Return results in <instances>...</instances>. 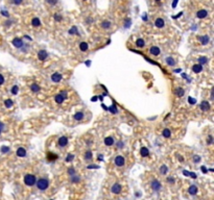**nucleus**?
Listing matches in <instances>:
<instances>
[{"label":"nucleus","mask_w":214,"mask_h":200,"mask_svg":"<svg viewBox=\"0 0 214 200\" xmlns=\"http://www.w3.org/2000/svg\"><path fill=\"white\" fill-rule=\"evenodd\" d=\"M3 82H4V77L2 74H0V86L3 85Z\"/></svg>","instance_id":"obj_41"},{"label":"nucleus","mask_w":214,"mask_h":200,"mask_svg":"<svg viewBox=\"0 0 214 200\" xmlns=\"http://www.w3.org/2000/svg\"><path fill=\"white\" fill-rule=\"evenodd\" d=\"M84 117H85L84 113H82V111H78V113H76V114L73 116V119L76 120V121H80V120L84 119Z\"/></svg>","instance_id":"obj_17"},{"label":"nucleus","mask_w":214,"mask_h":200,"mask_svg":"<svg viewBox=\"0 0 214 200\" xmlns=\"http://www.w3.org/2000/svg\"><path fill=\"white\" fill-rule=\"evenodd\" d=\"M176 94L178 97H183L184 94H185V92H184V90L182 89V88H178V89L176 90Z\"/></svg>","instance_id":"obj_26"},{"label":"nucleus","mask_w":214,"mask_h":200,"mask_svg":"<svg viewBox=\"0 0 214 200\" xmlns=\"http://www.w3.org/2000/svg\"><path fill=\"white\" fill-rule=\"evenodd\" d=\"M167 181H168V182H171V184H174V178L168 177V178H167Z\"/></svg>","instance_id":"obj_45"},{"label":"nucleus","mask_w":214,"mask_h":200,"mask_svg":"<svg viewBox=\"0 0 214 200\" xmlns=\"http://www.w3.org/2000/svg\"><path fill=\"white\" fill-rule=\"evenodd\" d=\"M188 100H190V102H191L192 104H193V103H195V101H194V99H193V98H189Z\"/></svg>","instance_id":"obj_51"},{"label":"nucleus","mask_w":214,"mask_h":200,"mask_svg":"<svg viewBox=\"0 0 214 200\" xmlns=\"http://www.w3.org/2000/svg\"><path fill=\"white\" fill-rule=\"evenodd\" d=\"M162 134H163V137H165V138H169L171 136V131L169 130V129L165 128L164 130H163V132H162Z\"/></svg>","instance_id":"obj_28"},{"label":"nucleus","mask_w":214,"mask_h":200,"mask_svg":"<svg viewBox=\"0 0 214 200\" xmlns=\"http://www.w3.org/2000/svg\"><path fill=\"white\" fill-rule=\"evenodd\" d=\"M67 144H68L67 137H61L58 141V145L60 147H65V146H67Z\"/></svg>","instance_id":"obj_6"},{"label":"nucleus","mask_w":214,"mask_h":200,"mask_svg":"<svg viewBox=\"0 0 214 200\" xmlns=\"http://www.w3.org/2000/svg\"><path fill=\"white\" fill-rule=\"evenodd\" d=\"M209 37L208 36H203V37H200V43L203 44V45H206V44H208L209 43Z\"/></svg>","instance_id":"obj_22"},{"label":"nucleus","mask_w":214,"mask_h":200,"mask_svg":"<svg viewBox=\"0 0 214 200\" xmlns=\"http://www.w3.org/2000/svg\"><path fill=\"white\" fill-rule=\"evenodd\" d=\"M152 190H154V191H159L160 189H161V184L158 181V180H154L152 182Z\"/></svg>","instance_id":"obj_11"},{"label":"nucleus","mask_w":214,"mask_h":200,"mask_svg":"<svg viewBox=\"0 0 214 200\" xmlns=\"http://www.w3.org/2000/svg\"><path fill=\"white\" fill-rule=\"evenodd\" d=\"M68 173H69L70 175H74V173H75L74 169H73V168H69V170H68Z\"/></svg>","instance_id":"obj_40"},{"label":"nucleus","mask_w":214,"mask_h":200,"mask_svg":"<svg viewBox=\"0 0 214 200\" xmlns=\"http://www.w3.org/2000/svg\"><path fill=\"white\" fill-rule=\"evenodd\" d=\"M12 44H13L16 48H21V47H23V45H24V42L19 38H15L13 41H12Z\"/></svg>","instance_id":"obj_3"},{"label":"nucleus","mask_w":214,"mask_h":200,"mask_svg":"<svg viewBox=\"0 0 214 200\" xmlns=\"http://www.w3.org/2000/svg\"><path fill=\"white\" fill-rule=\"evenodd\" d=\"M200 156H194V162L195 163H198V162H200Z\"/></svg>","instance_id":"obj_46"},{"label":"nucleus","mask_w":214,"mask_h":200,"mask_svg":"<svg viewBox=\"0 0 214 200\" xmlns=\"http://www.w3.org/2000/svg\"><path fill=\"white\" fill-rule=\"evenodd\" d=\"M124 163H126V160H124V157L122 155H118L115 157V165L118 167H122Z\"/></svg>","instance_id":"obj_4"},{"label":"nucleus","mask_w":214,"mask_h":200,"mask_svg":"<svg viewBox=\"0 0 214 200\" xmlns=\"http://www.w3.org/2000/svg\"><path fill=\"white\" fill-rule=\"evenodd\" d=\"M13 104H14L13 103V100H10V99H6L4 101V105L6 107H12V106H13Z\"/></svg>","instance_id":"obj_31"},{"label":"nucleus","mask_w":214,"mask_h":200,"mask_svg":"<svg viewBox=\"0 0 214 200\" xmlns=\"http://www.w3.org/2000/svg\"><path fill=\"white\" fill-rule=\"evenodd\" d=\"M154 25H156L158 28H162V27H164V25H165V22H164L163 19L158 18L156 21H154Z\"/></svg>","instance_id":"obj_14"},{"label":"nucleus","mask_w":214,"mask_h":200,"mask_svg":"<svg viewBox=\"0 0 214 200\" xmlns=\"http://www.w3.org/2000/svg\"><path fill=\"white\" fill-rule=\"evenodd\" d=\"M32 25L34 27H39L41 25V21L39 20V18H34L32 20Z\"/></svg>","instance_id":"obj_21"},{"label":"nucleus","mask_w":214,"mask_h":200,"mask_svg":"<svg viewBox=\"0 0 214 200\" xmlns=\"http://www.w3.org/2000/svg\"><path fill=\"white\" fill-rule=\"evenodd\" d=\"M61 79H62V74H60V73H53L51 75V80L53 82H58V81H61Z\"/></svg>","instance_id":"obj_9"},{"label":"nucleus","mask_w":214,"mask_h":200,"mask_svg":"<svg viewBox=\"0 0 214 200\" xmlns=\"http://www.w3.org/2000/svg\"><path fill=\"white\" fill-rule=\"evenodd\" d=\"M30 90H32L34 93H39V91H40V87H39L37 84H32V85L30 86Z\"/></svg>","instance_id":"obj_27"},{"label":"nucleus","mask_w":214,"mask_h":200,"mask_svg":"<svg viewBox=\"0 0 214 200\" xmlns=\"http://www.w3.org/2000/svg\"><path fill=\"white\" fill-rule=\"evenodd\" d=\"M8 150H10L8 147H2V148H1V151H2V152H8Z\"/></svg>","instance_id":"obj_43"},{"label":"nucleus","mask_w":214,"mask_h":200,"mask_svg":"<svg viewBox=\"0 0 214 200\" xmlns=\"http://www.w3.org/2000/svg\"><path fill=\"white\" fill-rule=\"evenodd\" d=\"M178 3V0H174V3H172V7H176Z\"/></svg>","instance_id":"obj_48"},{"label":"nucleus","mask_w":214,"mask_h":200,"mask_svg":"<svg viewBox=\"0 0 214 200\" xmlns=\"http://www.w3.org/2000/svg\"><path fill=\"white\" fill-rule=\"evenodd\" d=\"M200 108L203 111H208L210 109V104L209 102H207V101H203L200 103Z\"/></svg>","instance_id":"obj_13"},{"label":"nucleus","mask_w":214,"mask_h":200,"mask_svg":"<svg viewBox=\"0 0 214 200\" xmlns=\"http://www.w3.org/2000/svg\"><path fill=\"white\" fill-rule=\"evenodd\" d=\"M121 190H122V188H121V185H119V184H114L111 189L112 193H114V194H119L121 192Z\"/></svg>","instance_id":"obj_5"},{"label":"nucleus","mask_w":214,"mask_h":200,"mask_svg":"<svg viewBox=\"0 0 214 200\" xmlns=\"http://www.w3.org/2000/svg\"><path fill=\"white\" fill-rule=\"evenodd\" d=\"M36 184H37V187L39 190L44 191L49 187V180L46 178H40L38 181H36Z\"/></svg>","instance_id":"obj_1"},{"label":"nucleus","mask_w":214,"mask_h":200,"mask_svg":"<svg viewBox=\"0 0 214 200\" xmlns=\"http://www.w3.org/2000/svg\"><path fill=\"white\" fill-rule=\"evenodd\" d=\"M85 1H86V0H85Z\"/></svg>","instance_id":"obj_55"},{"label":"nucleus","mask_w":214,"mask_h":200,"mask_svg":"<svg viewBox=\"0 0 214 200\" xmlns=\"http://www.w3.org/2000/svg\"><path fill=\"white\" fill-rule=\"evenodd\" d=\"M88 48H89V46H88V44H87L86 42H82V43L80 44V49L82 52L87 51V50H88Z\"/></svg>","instance_id":"obj_24"},{"label":"nucleus","mask_w":214,"mask_h":200,"mask_svg":"<svg viewBox=\"0 0 214 200\" xmlns=\"http://www.w3.org/2000/svg\"><path fill=\"white\" fill-rule=\"evenodd\" d=\"M212 142H213V138L212 136H209L208 137V144H212Z\"/></svg>","instance_id":"obj_42"},{"label":"nucleus","mask_w":214,"mask_h":200,"mask_svg":"<svg viewBox=\"0 0 214 200\" xmlns=\"http://www.w3.org/2000/svg\"><path fill=\"white\" fill-rule=\"evenodd\" d=\"M198 62H200V65H205V64H207V62H208V58L207 57H205V56H200V58H198Z\"/></svg>","instance_id":"obj_30"},{"label":"nucleus","mask_w":214,"mask_h":200,"mask_svg":"<svg viewBox=\"0 0 214 200\" xmlns=\"http://www.w3.org/2000/svg\"><path fill=\"white\" fill-rule=\"evenodd\" d=\"M85 158H86V160H91V158H92V152H91V150H88L86 153H85Z\"/></svg>","instance_id":"obj_33"},{"label":"nucleus","mask_w":214,"mask_h":200,"mask_svg":"<svg viewBox=\"0 0 214 200\" xmlns=\"http://www.w3.org/2000/svg\"><path fill=\"white\" fill-rule=\"evenodd\" d=\"M202 171H203L204 173H206L207 172V169H205V167H202Z\"/></svg>","instance_id":"obj_52"},{"label":"nucleus","mask_w":214,"mask_h":200,"mask_svg":"<svg viewBox=\"0 0 214 200\" xmlns=\"http://www.w3.org/2000/svg\"><path fill=\"white\" fill-rule=\"evenodd\" d=\"M54 19H56V21H61V20H62V18H61L60 15H56V16H54Z\"/></svg>","instance_id":"obj_44"},{"label":"nucleus","mask_w":214,"mask_h":200,"mask_svg":"<svg viewBox=\"0 0 214 200\" xmlns=\"http://www.w3.org/2000/svg\"><path fill=\"white\" fill-rule=\"evenodd\" d=\"M207 16H208V13H207V10H205V9H200L196 13V17L200 18V19H204V18H206Z\"/></svg>","instance_id":"obj_10"},{"label":"nucleus","mask_w":214,"mask_h":200,"mask_svg":"<svg viewBox=\"0 0 214 200\" xmlns=\"http://www.w3.org/2000/svg\"><path fill=\"white\" fill-rule=\"evenodd\" d=\"M0 133H1V128H0Z\"/></svg>","instance_id":"obj_54"},{"label":"nucleus","mask_w":214,"mask_h":200,"mask_svg":"<svg viewBox=\"0 0 214 200\" xmlns=\"http://www.w3.org/2000/svg\"><path fill=\"white\" fill-rule=\"evenodd\" d=\"M46 1L48 2L49 4H51V5H54V4L58 3V0H46Z\"/></svg>","instance_id":"obj_38"},{"label":"nucleus","mask_w":214,"mask_h":200,"mask_svg":"<svg viewBox=\"0 0 214 200\" xmlns=\"http://www.w3.org/2000/svg\"><path fill=\"white\" fill-rule=\"evenodd\" d=\"M182 14H183V13H180V14H178L176 16H174V19H176V18H179V17H181V16H182Z\"/></svg>","instance_id":"obj_50"},{"label":"nucleus","mask_w":214,"mask_h":200,"mask_svg":"<svg viewBox=\"0 0 214 200\" xmlns=\"http://www.w3.org/2000/svg\"><path fill=\"white\" fill-rule=\"evenodd\" d=\"M93 168H98V166H94V165H92V166H88V169H93Z\"/></svg>","instance_id":"obj_49"},{"label":"nucleus","mask_w":214,"mask_h":200,"mask_svg":"<svg viewBox=\"0 0 214 200\" xmlns=\"http://www.w3.org/2000/svg\"><path fill=\"white\" fill-rule=\"evenodd\" d=\"M150 54H152V55H154V56H157V55H159V54H160V52H161V50H160L159 47H157V46H152V48L150 49Z\"/></svg>","instance_id":"obj_8"},{"label":"nucleus","mask_w":214,"mask_h":200,"mask_svg":"<svg viewBox=\"0 0 214 200\" xmlns=\"http://www.w3.org/2000/svg\"><path fill=\"white\" fill-rule=\"evenodd\" d=\"M113 144H114V139H113L112 137H106L104 139V145L106 146H112Z\"/></svg>","instance_id":"obj_19"},{"label":"nucleus","mask_w":214,"mask_h":200,"mask_svg":"<svg viewBox=\"0 0 214 200\" xmlns=\"http://www.w3.org/2000/svg\"><path fill=\"white\" fill-rule=\"evenodd\" d=\"M73 157H74V155L73 154H68L67 155V160H66V162H71L73 160Z\"/></svg>","instance_id":"obj_37"},{"label":"nucleus","mask_w":214,"mask_h":200,"mask_svg":"<svg viewBox=\"0 0 214 200\" xmlns=\"http://www.w3.org/2000/svg\"><path fill=\"white\" fill-rule=\"evenodd\" d=\"M198 189L196 186H191V187H189L188 193L190 194V195H195V194H198Z\"/></svg>","instance_id":"obj_15"},{"label":"nucleus","mask_w":214,"mask_h":200,"mask_svg":"<svg viewBox=\"0 0 214 200\" xmlns=\"http://www.w3.org/2000/svg\"><path fill=\"white\" fill-rule=\"evenodd\" d=\"M144 45H145V42H144L143 39H138L137 41H136V46L139 47V48H142V47H144Z\"/></svg>","instance_id":"obj_23"},{"label":"nucleus","mask_w":214,"mask_h":200,"mask_svg":"<svg viewBox=\"0 0 214 200\" xmlns=\"http://www.w3.org/2000/svg\"><path fill=\"white\" fill-rule=\"evenodd\" d=\"M54 100H56V103H63L64 102V100H65V98H64V96L62 95V94H58V95H56L54 96Z\"/></svg>","instance_id":"obj_18"},{"label":"nucleus","mask_w":214,"mask_h":200,"mask_svg":"<svg viewBox=\"0 0 214 200\" xmlns=\"http://www.w3.org/2000/svg\"><path fill=\"white\" fill-rule=\"evenodd\" d=\"M192 70H193L194 73H200V72H202V70H203V66L200 64H195V65H193Z\"/></svg>","instance_id":"obj_16"},{"label":"nucleus","mask_w":214,"mask_h":200,"mask_svg":"<svg viewBox=\"0 0 214 200\" xmlns=\"http://www.w3.org/2000/svg\"><path fill=\"white\" fill-rule=\"evenodd\" d=\"M14 3L15 4H20V3H22V0H14Z\"/></svg>","instance_id":"obj_47"},{"label":"nucleus","mask_w":214,"mask_h":200,"mask_svg":"<svg viewBox=\"0 0 214 200\" xmlns=\"http://www.w3.org/2000/svg\"><path fill=\"white\" fill-rule=\"evenodd\" d=\"M69 33H70V34H77V33H78V31H77V28H76L75 26H73L72 28H70Z\"/></svg>","instance_id":"obj_34"},{"label":"nucleus","mask_w":214,"mask_h":200,"mask_svg":"<svg viewBox=\"0 0 214 200\" xmlns=\"http://www.w3.org/2000/svg\"><path fill=\"white\" fill-rule=\"evenodd\" d=\"M160 171H161L162 174H166V173H167V171H168V169H167V167H166L165 165H163V166H161V169H160Z\"/></svg>","instance_id":"obj_35"},{"label":"nucleus","mask_w":214,"mask_h":200,"mask_svg":"<svg viewBox=\"0 0 214 200\" xmlns=\"http://www.w3.org/2000/svg\"><path fill=\"white\" fill-rule=\"evenodd\" d=\"M17 93H18V87H17V86H14L13 88H12V94L16 95Z\"/></svg>","instance_id":"obj_36"},{"label":"nucleus","mask_w":214,"mask_h":200,"mask_svg":"<svg viewBox=\"0 0 214 200\" xmlns=\"http://www.w3.org/2000/svg\"><path fill=\"white\" fill-rule=\"evenodd\" d=\"M36 181H37L36 176L32 175V174H26L24 176V184L26 186H28V187H32L36 184Z\"/></svg>","instance_id":"obj_2"},{"label":"nucleus","mask_w":214,"mask_h":200,"mask_svg":"<svg viewBox=\"0 0 214 200\" xmlns=\"http://www.w3.org/2000/svg\"><path fill=\"white\" fill-rule=\"evenodd\" d=\"M140 154H141V156L146 157V156H148V154H150V151H148V149L146 147H142L141 150H140Z\"/></svg>","instance_id":"obj_20"},{"label":"nucleus","mask_w":214,"mask_h":200,"mask_svg":"<svg viewBox=\"0 0 214 200\" xmlns=\"http://www.w3.org/2000/svg\"><path fill=\"white\" fill-rule=\"evenodd\" d=\"M56 158H58L56 154H53V153H51V152L47 153V160H48V161H56Z\"/></svg>","instance_id":"obj_25"},{"label":"nucleus","mask_w":214,"mask_h":200,"mask_svg":"<svg viewBox=\"0 0 214 200\" xmlns=\"http://www.w3.org/2000/svg\"><path fill=\"white\" fill-rule=\"evenodd\" d=\"M102 28L108 29V28L111 27V22H109V21H104V22L102 23Z\"/></svg>","instance_id":"obj_32"},{"label":"nucleus","mask_w":214,"mask_h":200,"mask_svg":"<svg viewBox=\"0 0 214 200\" xmlns=\"http://www.w3.org/2000/svg\"><path fill=\"white\" fill-rule=\"evenodd\" d=\"M166 63H167L169 66H174V65H176V61L172 57H167V58H166Z\"/></svg>","instance_id":"obj_29"},{"label":"nucleus","mask_w":214,"mask_h":200,"mask_svg":"<svg viewBox=\"0 0 214 200\" xmlns=\"http://www.w3.org/2000/svg\"><path fill=\"white\" fill-rule=\"evenodd\" d=\"M47 57H48V54H47V52L45 50H40L38 52V58L40 61H45Z\"/></svg>","instance_id":"obj_7"},{"label":"nucleus","mask_w":214,"mask_h":200,"mask_svg":"<svg viewBox=\"0 0 214 200\" xmlns=\"http://www.w3.org/2000/svg\"><path fill=\"white\" fill-rule=\"evenodd\" d=\"M154 1H161V0H154Z\"/></svg>","instance_id":"obj_53"},{"label":"nucleus","mask_w":214,"mask_h":200,"mask_svg":"<svg viewBox=\"0 0 214 200\" xmlns=\"http://www.w3.org/2000/svg\"><path fill=\"white\" fill-rule=\"evenodd\" d=\"M71 180H72V182H78V181H80V178L76 177L75 175H72V179H71Z\"/></svg>","instance_id":"obj_39"},{"label":"nucleus","mask_w":214,"mask_h":200,"mask_svg":"<svg viewBox=\"0 0 214 200\" xmlns=\"http://www.w3.org/2000/svg\"><path fill=\"white\" fill-rule=\"evenodd\" d=\"M17 155L19 157H24L26 155V150L25 148H23V147H20V148H18L17 150Z\"/></svg>","instance_id":"obj_12"}]
</instances>
